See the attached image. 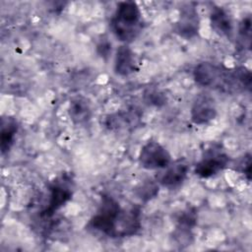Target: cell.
Listing matches in <instances>:
<instances>
[{"label": "cell", "instance_id": "obj_1", "mask_svg": "<svg viewBox=\"0 0 252 252\" xmlns=\"http://www.w3.org/2000/svg\"><path fill=\"white\" fill-rule=\"evenodd\" d=\"M87 227L111 238L132 236L141 228V210L136 205L125 209L114 197L103 194Z\"/></svg>", "mask_w": 252, "mask_h": 252}, {"label": "cell", "instance_id": "obj_2", "mask_svg": "<svg viewBox=\"0 0 252 252\" xmlns=\"http://www.w3.org/2000/svg\"><path fill=\"white\" fill-rule=\"evenodd\" d=\"M110 28L117 40L123 44L134 41L144 28V20L139 5L134 1L119 2L112 15Z\"/></svg>", "mask_w": 252, "mask_h": 252}, {"label": "cell", "instance_id": "obj_3", "mask_svg": "<svg viewBox=\"0 0 252 252\" xmlns=\"http://www.w3.org/2000/svg\"><path fill=\"white\" fill-rule=\"evenodd\" d=\"M229 161V156L222 145L213 143L203 151L200 159L195 164L194 173L203 179L211 178L226 168Z\"/></svg>", "mask_w": 252, "mask_h": 252}, {"label": "cell", "instance_id": "obj_4", "mask_svg": "<svg viewBox=\"0 0 252 252\" xmlns=\"http://www.w3.org/2000/svg\"><path fill=\"white\" fill-rule=\"evenodd\" d=\"M195 83L203 88H233L232 70L211 62H201L193 70Z\"/></svg>", "mask_w": 252, "mask_h": 252}, {"label": "cell", "instance_id": "obj_5", "mask_svg": "<svg viewBox=\"0 0 252 252\" xmlns=\"http://www.w3.org/2000/svg\"><path fill=\"white\" fill-rule=\"evenodd\" d=\"M49 195L46 207L41 212V217L48 219L67 204L74 194V182L70 175L64 173L54 179L48 187Z\"/></svg>", "mask_w": 252, "mask_h": 252}, {"label": "cell", "instance_id": "obj_6", "mask_svg": "<svg viewBox=\"0 0 252 252\" xmlns=\"http://www.w3.org/2000/svg\"><path fill=\"white\" fill-rule=\"evenodd\" d=\"M138 160L141 167L147 170L163 169L172 161L169 152L156 140H149L143 145Z\"/></svg>", "mask_w": 252, "mask_h": 252}, {"label": "cell", "instance_id": "obj_7", "mask_svg": "<svg viewBox=\"0 0 252 252\" xmlns=\"http://www.w3.org/2000/svg\"><path fill=\"white\" fill-rule=\"evenodd\" d=\"M190 170L188 161L179 158L171 161L166 167L158 170L157 175V183L166 189H176L180 187L186 180Z\"/></svg>", "mask_w": 252, "mask_h": 252}, {"label": "cell", "instance_id": "obj_8", "mask_svg": "<svg viewBox=\"0 0 252 252\" xmlns=\"http://www.w3.org/2000/svg\"><path fill=\"white\" fill-rule=\"evenodd\" d=\"M200 17L194 3H187L180 8L174 32L184 39H192L199 34Z\"/></svg>", "mask_w": 252, "mask_h": 252}, {"label": "cell", "instance_id": "obj_9", "mask_svg": "<svg viewBox=\"0 0 252 252\" xmlns=\"http://www.w3.org/2000/svg\"><path fill=\"white\" fill-rule=\"evenodd\" d=\"M218 114L215 100L209 94L196 96L190 110L191 121L196 125H205L213 121Z\"/></svg>", "mask_w": 252, "mask_h": 252}, {"label": "cell", "instance_id": "obj_10", "mask_svg": "<svg viewBox=\"0 0 252 252\" xmlns=\"http://www.w3.org/2000/svg\"><path fill=\"white\" fill-rule=\"evenodd\" d=\"M114 73L121 77H127L138 71V62L134 51L128 44H121L115 51Z\"/></svg>", "mask_w": 252, "mask_h": 252}, {"label": "cell", "instance_id": "obj_11", "mask_svg": "<svg viewBox=\"0 0 252 252\" xmlns=\"http://www.w3.org/2000/svg\"><path fill=\"white\" fill-rule=\"evenodd\" d=\"M210 24L213 31L221 37L231 39L233 36V22L230 15L222 7H214L210 13Z\"/></svg>", "mask_w": 252, "mask_h": 252}, {"label": "cell", "instance_id": "obj_12", "mask_svg": "<svg viewBox=\"0 0 252 252\" xmlns=\"http://www.w3.org/2000/svg\"><path fill=\"white\" fill-rule=\"evenodd\" d=\"M93 111L89 100L83 95L74 96L68 105V115L75 125H84L90 121Z\"/></svg>", "mask_w": 252, "mask_h": 252}, {"label": "cell", "instance_id": "obj_13", "mask_svg": "<svg viewBox=\"0 0 252 252\" xmlns=\"http://www.w3.org/2000/svg\"><path fill=\"white\" fill-rule=\"evenodd\" d=\"M19 130L18 121L11 116H4L1 120V153L9 152L14 144L15 136Z\"/></svg>", "mask_w": 252, "mask_h": 252}, {"label": "cell", "instance_id": "obj_14", "mask_svg": "<svg viewBox=\"0 0 252 252\" xmlns=\"http://www.w3.org/2000/svg\"><path fill=\"white\" fill-rule=\"evenodd\" d=\"M138 116L131 111H120L106 118V127L109 130H121L133 126L138 121Z\"/></svg>", "mask_w": 252, "mask_h": 252}, {"label": "cell", "instance_id": "obj_15", "mask_svg": "<svg viewBox=\"0 0 252 252\" xmlns=\"http://www.w3.org/2000/svg\"><path fill=\"white\" fill-rule=\"evenodd\" d=\"M238 43L242 48L249 50L251 46V17H244L238 26Z\"/></svg>", "mask_w": 252, "mask_h": 252}, {"label": "cell", "instance_id": "obj_16", "mask_svg": "<svg viewBox=\"0 0 252 252\" xmlns=\"http://www.w3.org/2000/svg\"><path fill=\"white\" fill-rule=\"evenodd\" d=\"M176 221H177V227L192 230V228L197 223V213L195 209L187 208L184 211H182L178 215Z\"/></svg>", "mask_w": 252, "mask_h": 252}, {"label": "cell", "instance_id": "obj_17", "mask_svg": "<svg viewBox=\"0 0 252 252\" xmlns=\"http://www.w3.org/2000/svg\"><path fill=\"white\" fill-rule=\"evenodd\" d=\"M158 186L157 181H147L136 190V195L142 201L147 202L158 195Z\"/></svg>", "mask_w": 252, "mask_h": 252}, {"label": "cell", "instance_id": "obj_18", "mask_svg": "<svg viewBox=\"0 0 252 252\" xmlns=\"http://www.w3.org/2000/svg\"><path fill=\"white\" fill-rule=\"evenodd\" d=\"M238 169L243 174L246 175L248 180H250V176H251V158H250L249 154L247 156H245L244 158H242V160L240 161V163L238 165Z\"/></svg>", "mask_w": 252, "mask_h": 252}, {"label": "cell", "instance_id": "obj_19", "mask_svg": "<svg viewBox=\"0 0 252 252\" xmlns=\"http://www.w3.org/2000/svg\"><path fill=\"white\" fill-rule=\"evenodd\" d=\"M101 49L100 52H98L101 56H104L105 54H108L109 51L111 50V43L109 44V42L107 41H100L97 44V50L99 51Z\"/></svg>", "mask_w": 252, "mask_h": 252}]
</instances>
